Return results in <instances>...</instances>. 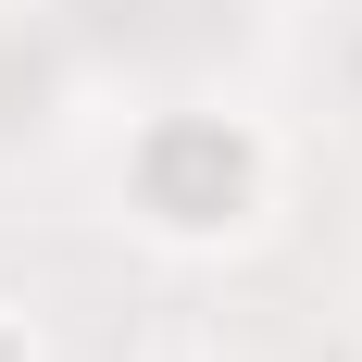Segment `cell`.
I'll use <instances>...</instances> for the list:
<instances>
[{
	"mask_svg": "<svg viewBox=\"0 0 362 362\" xmlns=\"http://www.w3.org/2000/svg\"><path fill=\"white\" fill-rule=\"evenodd\" d=\"M275 213V138L250 112H150L125 138V225L163 250H238Z\"/></svg>",
	"mask_w": 362,
	"mask_h": 362,
	"instance_id": "obj_1",
	"label": "cell"
},
{
	"mask_svg": "<svg viewBox=\"0 0 362 362\" xmlns=\"http://www.w3.org/2000/svg\"><path fill=\"white\" fill-rule=\"evenodd\" d=\"M0 362H37V325H25V313H0Z\"/></svg>",
	"mask_w": 362,
	"mask_h": 362,
	"instance_id": "obj_2",
	"label": "cell"
}]
</instances>
